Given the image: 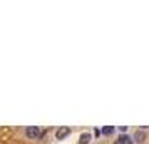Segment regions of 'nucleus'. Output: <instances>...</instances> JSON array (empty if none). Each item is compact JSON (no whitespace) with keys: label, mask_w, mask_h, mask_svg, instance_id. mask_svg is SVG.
Returning <instances> with one entry per match:
<instances>
[{"label":"nucleus","mask_w":149,"mask_h":144,"mask_svg":"<svg viewBox=\"0 0 149 144\" xmlns=\"http://www.w3.org/2000/svg\"><path fill=\"white\" fill-rule=\"evenodd\" d=\"M25 136L29 139H35V137L40 136V127H37V126H32V127H27L25 129Z\"/></svg>","instance_id":"nucleus-1"},{"label":"nucleus","mask_w":149,"mask_h":144,"mask_svg":"<svg viewBox=\"0 0 149 144\" xmlns=\"http://www.w3.org/2000/svg\"><path fill=\"white\" fill-rule=\"evenodd\" d=\"M69 134H70V129H69V127H59L57 132H55V137H57L59 141H62V139H65Z\"/></svg>","instance_id":"nucleus-2"},{"label":"nucleus","mask_w":149,"mask_h":144,"mask_svg":"<svg viewBox=\"0 0 149 144\" xmlns=\"http://www.w3.org/2000/svg\"><path fill=\"white\" fill-rule=\"evenodd\" d=\"M146 141V132L144 131H136V134H134V143H137V144H142Z\"/></svg>","instance_id":"nucleus-3"},{"label":"nucleus","mask_w":149,"mask_h":144,"mask_svg":"<svg viewBox=\"0 0 149 144\" xmlns=\"http://www.w3.org/2000/svg\"><path fill=\"white\" fill-rule=\"evenodd\" d=\"M91 139H92V136H91L89 132H84V134L79 137V144H89L91 143Z\"/></svg>","instance_id":"nucleus-4"},{"label":"nucleus","mask_w":149,"mask_h":144,"mask_svg":"<svg viewBox=\"0 0 149 144\" xmlns=\"http://www.w3.org/2000/svg\"><path fill=\"white\" fill-rule=\"evenodd\" d=\"M102 134H104V136H111V134H112V132H114V127H112V126H104V127H102V131H101Z\"/></svg>","instance_id":"nucleus-5"},{"label":"nucleus","mask_w":149,"mask_h":144,"mask_svg":"<svg viewBox=\"0 0 149 144\" xmlns=\"http://www.w3.org/2000/svg\"><path fill=\"white\" fill-rule=\"evenodd\" d=\"M119 139L122 141V144H132V139H131L129 136H126V134H122V136L119 137Z\"/></svg>","instance_id":"nucleus-6"},{"label":"nucleus","mask_w":149,"mask_h":144,"mask_svg":"<svg viewBox=\"0 0 149 144\" xmlns=\"http://www.w3.org/2000/svg\"><path fill=\"white\" fill-rule=\"evenodd\" d=\"M119 131H121V132H126V131H127V127H126V126H121V127H119Z\"/></svg>","instance_id":"nucleus-7"},{"label":"nucleus","mask_w":149,"mask_h":144,"mask_svg":"<svg viewBox=\"0 0 149 144\" xmlns=\"http://www.w3.org/2000/svg\"><path fill=\"white\" fill-rule=\"evenodd\" d=\"M114 144H122V141L121 139H117V141H114Z\"/></svg>","instance_id":"nucleus-8"}]
</instances>
